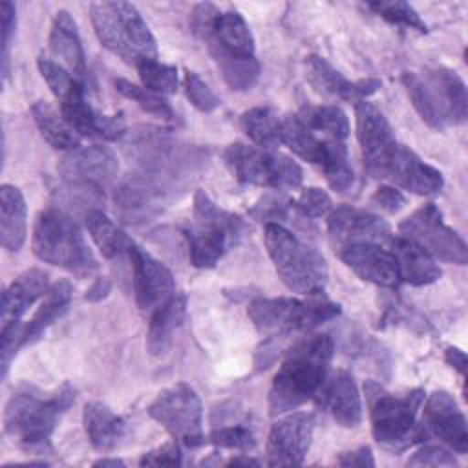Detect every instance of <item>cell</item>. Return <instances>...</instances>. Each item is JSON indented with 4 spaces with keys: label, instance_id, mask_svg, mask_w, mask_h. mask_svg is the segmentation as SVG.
<instances>
[{
    "label": "cell",
    "instance_id": "6da1fadb",
    "mask_svg": "<svg viewBox=\"0 0 468 468\" xmlns=\"http://www.w3.org/2000/svg\"><path fill=\"white\" fill-rule=\"evenodd\" d=\"M192 27L232 90L247 91L258 82L260 62L254 53V37L238 11H219L207 2L197 4L192 11Z\"/></svg>",
    "mask_w": 468,
    "mask_h": 468
},
{
    "label": "cell",
    "instance_id": "7a4b0ae2",
    "mask_svg": "<svg viewBox=\"0 0 468 468\" xmlns=\"http://www.w3.org/2000/svg\"><path fill=\"white\" fill-rule=\"evenodd\" d=\"M333 351L335 344L329 335L305 336L287 351L269 389L271 415L296 410L320 393Z\"/></svg>",
    "mask_w": 468,
    "mask_h": 468
},
{
    "label": "cell",
    "instance_id": "3957f363",
    "mask_svg": "<svg viewBox=\"0 0 468 468\" xmlns=\"http://www.w3.org/2000/svg\"><path fill=\"white\" fill-rule=\"evenodd\" d=\"M73 400L75 389L68 382L51 393L24 386L5 404L4 431L24 450L42 452L49 448L51 433Z\"/></svg>",
    "mask_w": 468,
    "mask_h": 468
},
{
    "label": "cell",
    "instance_id": "277c9868",
    "mask_svg": "<svg viewBox=\"0 0 468 468\" xmlns=\"http://www.w3.org/2000/svg\"><path fill=\"white\" fill-rule=\"evenodd\" d=\"M402 82L420 119L433 130L464 124L468 93L463 79L450 68H430L420 73L404 71Z\"/></svg>",
    "mask_w": 468,
    "mask_h": 468
},
{
    "label": "cell",
    "instance_id": "5b68a950",
    "mask_svg": "<svg viewBox=\"0 0 468 468\" xmlns=\"http://www.w3.org/2000/svg\"><path fill=\"white\" fill-rule=\"evenodd\" d=\"M263 241L287 289L300 294H318L324 291L329 269L325 258L313 245L302 241L278 223H265Z\"/></svg>",
    "mask_w": 468,
    "mask_h": 468
},
{
    "label": "cell",
    "instance_id": "8992f818",
    "mask_svg": "<svg viewBox=\"0 0 468 468\" xmlns=\"http://www.w3.org/2000/svg\"><path fill=\"white\" fill-rule=\"evenodd\" d=\"M91 24L101 44L130 64L141 58H157L155 38L130 2H93L90 4Z\"/></svg>",
    "mask_w": 468,
    "mask_h": 468
},
{
    "label": "cell",
    "instance_id": "52a82bcc",
    "mask_svg": "<svg viewBox=\"0 0 468 468\" xmlns=\"http://www.w3.org/2000/svg\"><path fill=\"white\" fill-rule=\"evenodd\" d=\"M364 389L369 404L371 431L380 446L400 450L422 441V433L415 419L424 400V389L417 388L397 397L373 380H367Z\"/></svg>",
    "mask_w": 468,
    "mask_h": 468
},
{
    "label": "cell",
    "instance_id": "ba28073f",
    "mask_svg": "<svg viewBox=\"0 0 468 468\" xmlns=\"http://www.w3.org/2000/svg\"><path fill=\"white\" fill-rule=\"evenodd\" d=\"M33 252L46 263L73 271L91 272L97 260L77 223L58 208L38 214L33 229Z\"/></svg>",
    "mask_w": 468,
    "mask_h": 468
},
{
    "label": "cell",
    "instance_id": "9c48e42d",
    "mask_svg": "<svg viewBox=\"0 0 468 468\" xmlns=\"http://www.w3.org/2000/svg\"><path fill=\"white\" fill-rule=\"evenodd\" d=\"M194 218L196 225L183 230L190 263L197 269H212L241 234L243 219L218 207L205 190H197L194 196Z\"/></svg>",
    "mask_w": 468,
    "mask_h": 468
},
{
    "label": "cell",
    "instance_id": "30bf717a",
    "mask_svg": "<svg viewBox=\"0 0 468 468\" xmlns=\"http://www.w3.org/2000/svg\"><path fill=\"white\" fill-rule=\"evenodd\" d=\"M254 327L267 336L311 331L340 314V305L325 300L256 298L247 309Z\"/></svg>",
    "mask_w": 468,
    "mask_h": 468
},
{
    "label": "cell",
    "instance_id": "8fae6325",
    "mask_svg": "<svg viewBox=\"0 0 468 468\" xmlns=\"http://www.w3.org/2000/svg\"><path fill=\"white\" fill-rule=\"evenodd\" d=\"M223 157L232 176L245 185L283 192L298 188L303 179V172L294 159L267 148L234 143L227 146Z\"/></svg>",
    "mask_w": 468,
    "mask_h": 468
},
{
    "label": "cell",
    "instance_id": "7c38bea8",
    "mask_svg": "<svg viewBox=\"0 0 468 468\" xmlns=\"http://www.w3.org/2000/svg\"><path fill=\"white\" fill-rule=\"evenodd\" d=\"M148 415L185 446L194 448L205 442L201 400L185 382L163 389L148 406Z\"/></svg>",
    "mask_w": 468,
    "mask_h": 468
},
{
    "label": "cell",
    "instance_id": "4fadbf2b",
    "mask_svg": "<svg viewBox=\"0 0 468 468\" xmlns=\"http://www.w3.org/2000/svg\"><path fill=\"white\" fill-rule=\"evenodd\" d=\"M400 236L415 241L435 260L455 265H466L468 249L464 239L444 223L441 210L433 203H426L411 212L399 225Z\"/></svg>",
    "mask_w": 468,
    "mask_h": 468
},
{
    "label": "cell",
    "instance_id": "5bb4252c",
    "mask_svg": "<svg viewBox=\"0 0 468 468\" xmlns=\"http://www.w3.org/2000/svg\"><path fill=\"white\" fill-rule=\"evenodd\" d=\"M355 119L364 166L369 176L380 179L388 161L400 143L397 141L395 132L384 113L366 99L355 102Z\"/></svg>",
    "mask_w": 468,
    "mask_h": 468
},
{
    "label": "cell",
    "instance_id": "9a60e30c",
    "mask_svg": "<svg viewBox=\"0 0 468 468\" xmlns=\"http://www.w3.org/2000/svg\"><path fill=\"white\" fill-rule=\"evenodd\" d=\"M314 431V415L307 411L287 413L278 419L267 437L269 466H298L303 463Z\"/></svg>",
    "mask_w": 468,
    "mask_h": 468
},
{
    "label": "cell",
    "instance_id": "2e32d148",
    "mask_svg": "<svg viewBox=\"0 0 468 468\" xmlns=\"http://www.w3.org/2000/svg\"><path fill=\"white\" fill-rule=\"evenodd\" d=\"M165 179L141 172L130 176L115 190V212L126 223H143L163 212L166 203Z\"/></svg>",
    "mask_w": 468,
    "mask_h": 468
},
{
    "label": "cell",
    "instance_id": "e0dca14e",
    "mask_svg": "<svg viewBox=\"0 0 468 468\" xmlns=\"http://www.w3.org/2000/svg\"><path fill=\"white\" fill-rule=\"evenodd\" d=\"M66 183L86 185L102 190L112 185L119 174L115 154L101 144L77 146L66 152L57 166Z\"/></svg>",
    "mask_w": 468,
    "mask_h": 468
},
{
    "label": "cell",
    "instance_id": "ac0fdd59",
    "mask_svg": "<svg viewBox=\"0 0 468 468\" xmlns=\"http://www.w3.org/2000/svg\"><path fill=\"white\" fill-rule=\"evenodd\" d=\"M419 430L422 439L437 437L457 453L468 452L466 419L448 391L439 389L428 397Z\"/></svg>",
    "mask_w": 468,
    "mask_h": 468
},
{
    "label": "cell",
    "instance_id": "d6986e66",
    "mask_svg": "<svg viewBox=\"0 0 468 468\" xmlns=\"http://www.w3.org/2000/svg\"><path fill=\"white\" fill-rule=\"evenodd\" d=\"M128 258L133 271V292L141 311H155L174 294V278L165 263L148 254L143 247H128Z\"/></svg>",
    "mask_w": 468,
    "mask_h": 468
},
{
    "label": "cell",
    "instance_id": "ffe728a7",
    "mask_svg": "<svg viewBox=\"0 0 468 468\" xmlns=\"http://www.w3.org/2000/svg\"><path fill=\"white\" fill-rule=\"evenodd\" d=\"M340 260L362 280L380 287H397L400 283L397 261L378 241H355L338 247Z\"/></svg>",
    "mask_w": 468,
    "mask_h": 468
},
{
    "label": "cell",
    "instance_id": "44dd1931",
    "mask_svg": "<svg viewBox=\"0 0 468 468\" xmlns=\"http://www.w3.org/2000/svg\"><path fill=\"white\" fill-rule=\"evenodd\" d=\"M380 179H388L393 185L419 196L437 194L444 185L442 174L435 166L422 161L413 150L404 144H399V148L388 161Z\"/></svg>",
    "mask_w": 468,
    "mask_h": 468
},
{
    "label": "cell",
    "instance_id": "7402d4cb",
    "mask_svg": "<svg viewBox=\"0 0 468 468\" xmlns=\"http://www.w3.org/2000/svg\"><path fill=\"white\" fill-rule=\"evenodd\" d=\"M327 229L331 239L338 247L355 241L384 243L391 238V229L380 216L347 205L336 207L329 212Z\"/></svg>",
    "mask_w": 468,
    "mask_h": 468
},
{
    "label": "cell",
    "instance_id": "603a6c76",
    "mask_svg": "<svg viewBox=\"0 0 468 468\" xmlns=\"http://www.w3.org/2000/svg\"><path fill=\"white\" fill-rule=\"evenodd\" d=\"M307 79L314 86L316 91L338 97L342 101H362L373 95L380 88L378 79H362V80H349L346 79L333 64H329L320 55H309L305 58Z\"/></svg>",
    "mask_w": 468,
    "mask_h": 468
},
{
    "label": "cell",
    "instance_id": "cb8c5ba5",
    "mask_svg": "<svg viewBox=\"0 0 468 468\" xmlns=\"http://www.w3.org/2000/svg\"><path fill=\"white\" fill-rule=\"evenodd\" d=\"M318 402L344 428H355L362 422L360 391L347 371H338L324 382Z\"/></svg>",
    "mask_w": 468,
    "mask_h": 468
},
{
    "label": "cell",
    "instance_id": "d4e9b609",
    "mask_svg": "<svg viewBox=\"0 0 468 468\" xmlns=\"http://www.w3.org/2000/svg\"><path fill=\"white\" fill-rule=\"evenodd\" d=\"M388 247L397 261L400 282L415 287L430 285L437 282L442 274L435 258L430 256L422 247L404 236H391Z\"/></svg>",
    "mask_w": 468,
    "mask_h": 468
},
{
    "label": "cell",
    "instance_id": "484cf974",
    "mask_svg": "<svg viewBox=\"0 0 468 468\" xmlns=\"http://www.w3.org/2000/svg\"><path fill=\"white\" fill-rule=\"evenodd\" d=\"M49 49L55 58H58L60 66H64L79 82L86 77V57L82 49V42L79 37L77 24L73 16L60 9L53 16L51 31H49Z\"/></svg>",
    "mask_w": 468,
    "mask_h": 468
},
{
    "label": "cell",
    "instance_id": "4316f807",
    "mask_svg": "<svg viewBox=\"0 0 468 468\" xmlns=\"http://www.w3.org/2000/svg\"><path fill=\"white\" fill-rule=\"evenodd\" d=\"M186 314V296L183 292H174L165 303H161L150 318L146 333V349L154 356L165 355L177 329L183 325Z\"/></svg>",
    "mask_w": 468,
    "mask_h": 468
},
{
    "label": "cell",
    "instance_id": "83f0119b",
    "mask_svg": "<svg viewBox=\"0 0 468 468\" xmlns=\"http://www.w3.org/2000/svg\"><path fill=\"white\" fill-rule=\"evenodd\" d=\"M49 280L40 269L22 272L2 294V324L20 320V316L48 292Z\"/></svg>",
    "mask_w": 468,
    "mask_h": 468
},
{
    "label": "cell",
    "instance_id": "f1b7e54d",
    "mask_svg": "<svg viewBox=\"0 0 468 468\" xmlns=\"http://www.w3.org/2000/svg\"><path fill=\"white\" fill-rule=\"evenodd\" d=\"M27 234V207L22 192L13 185L0 186V238L2 247L16 252Z\"/></svg>",
    "mask_w": 468,
    "mask_h": 468
},
{
    "label": "cell",
    "instance_id": "f546056e",
    "mask_svg": "<svg viewBox=\"0 0 468 468\" xmlns=\"http://www.w3.org/2000/svg\"><path fill=\"white\" fill-rule=\"evenodd\" d=\"M86 435L95 450L110 452L119 446L126 433V422L102 402H88L82 411Z\"/></svg>",
    "mask_w": 468,
    "mask_h": 468
},
{
    "label": "cell",
    "instance_id": "4dcf8cb0",
    "mask_svg": "<svg viewBox=\"0 0 468 468\" xmlns=\"http://www.w3.org/2000/svg\"><path fill=\"white\" fill-rule=\"evenodd\" d=\"M71 294H73V287L68 280H60L48 289L38 309L35 311L31 320L24 325V346L38 340L44 335V331L68 311Z\"/></svg>",
    "mask_w": 468,
    "mask_h": 468
},
{
    "label": "cell",
    "instance_id": "1f68e13d",
    "mask_svg": "<svg viewBox=\"0 0 468 468\" xmlns=\"http://www.w3.org/2000/svg\"><path fill=\"white\" fill-rule=\"evenodd\" d=\"M86 227H88L91 239L102 252V256L115 258V256H121L122 252H128L132 239L102 210H99V208L88 210L86 212Z\"/></svg>",
    "mask_w": 468,
    "mask_h": 468
},
{
    "label": "cell",
    "instance_id": "d6a6232c",
    "mask_svg": "<svg viewBox=\"0 0 468 468\" xmlns=\"http://www.w3.org/2000/svg\"><path fill=\"white\" fill-rule=\"evenodd\" d=\"M31 113L37 128L40 130V135L46 139L48 144L66 152L79 146V135L64 121V117L58 115L48 102L44 101L35 102L31 108Z\"/></svg>",
    "mask_w": 468,
    "mask_h": 468
},
{
    "label": "cell",
    "instance_id": "836d02e7",
    "mask_svg": "<svg viewBox=\"0 0 468 468\" xmlns=\"http://www.w3.org/2000/svg\"><path fill=\"white\" fill-rule=\"evenodd\" d=\"M325 176L329 186L336 192H346L355 181V174L349 163V154L344 141L325 139L322 157L316 165Z\"/></svg>",
    "mask_w": 468,
    "mask_h": 468
},
{
    "label": "cell",
    "instance_id": "e575fe53",
    "mask_svg": "<svg viewBox=\"0 0 468 468\" xmlns=\"http://www.w3.org/2000/svg\"><path fill=\"white\" fill-rule=\"evenodd\" d=\"M241 128L247 137L263 148L282 143V119L269 106H256L241 115Z\"/></svg>",
    "mask_w": 468,
    "mask_h": 468
},
{
    "label": "cell",
    "instance_id": "d590c367",
    "mask_svg": "<svg viewBox=\"0 0 468 468\" xmlns=\"http://www.w3.org/2000/svg\"><path fill=\"white\" fill-rule=\"evenodd\" d=\"M298 117L311 132H322L325 139L344 141L349 135V119L346 112L338 106H303Z\"/></svg>",
    "mask_w": 468,
    "mask_h": 468
},
{
    "label": "cell",
    "instance_id": "8d00e7d4",
    "mask_svg": "<svg viewBox=\"0 0 468 468\" xmlns=\"http://www.w3.org/2000/svg\"><path fill=\"white\" fill-rule=\"evenodd\" d=\"M282 143L287 144L303 161L318 165L325 139H318L298 115H285L282 119Z\"/></svg>",
    "mask_w": 468,
    "mask_h": 468
},
{
    "label": "cell",
    "instance_id": "74e56055",
    "mask_svg": "<svg viewBox=\"0 0 468 468\" xmlns=\"http://www.w3.org/2000/svg\"><path fill=\"white\" fill-rule=\"evenodd\" d=\"M137 73L143 86L159 95H172L177 91V68L163 64L157 58H141L137 64Z\"/></svg>",
    "mask_w": 468,
    "mask_h": 468
},
{
    "label": "cell",
    "instance_id": "f35d334b",
    "mask_svg": "<svg viewBox=\"0 0 468 468\" xmlns=\"http://www.w3.org/2000/svg\"><path fill=\"white\" fill-rule=\"evenodd\" d=\"M115 88L121 95L137 102L150 115H154L157 119H163V121H174L176 119V113H174L170 102L163 95L154 93V91L146 90L144 86L133 84L126 79H115Z\"/></svg>",
    "mask_w": 468,
    "mask_h": 468
},
{
    "label": "cell",
    "instance_id": "ab89813d",
    "mask_svg": "<svg viewBox=\"0 0 468 468\" xmlns=\"http://www.w3.org/2000/svg\"><path fill=\"white\" fill-rule=\"evenodd\" d=\"M367 7L382 16L384 20L402 26V27H410L415 29L419 33H426L428 26L426 22L420 18V15L408 4L402 0H377V2H369Z\"/></svg>",
    "mask_w": 468,
    "mask_h": 468
},
{
    "label": "cell",
    "instance_id": "60d3db41",
    "mask_svg": "<svg viewBox=\"0 0 468 468\" xmlns=\"http://www.w3.org/2000/svg\"><path fill=\"white\" fill-rule=\"evenodd\" d=\"M250 216L258 221H263V223H278V225H283V223H289V221H294L296 218H303L296 207H294V201L283 197V196H278V194H265L256 205L254 208L250 210ZM285 227V225H283Z\"/></svg>",
    "mask_w": 468,
    "mask_h": 468
},
{
    "label": "cell",
    "instance_id": "b9f144b4",
    "mask_svg": "<svg viewBox=\"0 0 468 468\" xmlns=\"http://www.w3.org/2000/svg\"><path fill=\"white\" fill-rule=\"evenodd\" d=\"M38 71L42 75V79L46 80V84L49 86L51 93L57 97V101H60L64 95H68V91L79 84V80L58 62L48 58L46 55H40L37 60ZM82 84V82H80Z\"/></svg>",
    "mask_w": 468,
    "mask_h": 468
},
{
    "label": "cell",
    "instance_id": "7bdbcfd3",
    "mask_svg": "<svg viewBox=\"0 0 468 468\" xmlns=\"http://www.w3.org/2000/svg\"><path fill=\"white\" fill-rule=\"evenodd\" d=\"M185 93L188 97V101L205 113L214 112L219 106V99L216 97V93L208 88V84L196 73L190 69H185Z\"/></svg>",
    "mask_w": 468,
    "mask_h": 468
},
{
    "label": "cell",
    "instance_id": "ee69618b",
    "mask_svg": "<svg viewBox=\"0 0 468 468\" xmlns=\"http://www.w3.org/2000/svg\"><path fill=\"white\" fill-rule=\"evenodd\" d=\"M294 207L303 218H311V219L327 216L333 210L329 194L318 186L303 188L300 196L294 199Z\"/></svg>",
    "mask_w": 468,
    "mask_h": 468
},
{
    "label": "cell",
    "instance_id": "f6af8a7d",
    "mask_svg": "<svg viewBox=\"0 0 468 468\" xmlns=\"http://www.w3.org/2000/svg\"><path fill=\"white\" fill-rule=\"evenodd\" d=\"M205 441L219 448H230L239 452H249L256 444L252 431L247 430L245 426H225V428L214 430Z\"/></svg>",
    "mask_w": 468,
    "mask_h": 468
},
{
    "label": "cell",
    "instance_id": "bcb514c9",
    "mask_svg": "<svg viewBox=\"0 0 468 468\" xmlns=\"http://www.w3.org/2000/svg\"><path fill=\"white\" fill-rule=\"evenodd\" d=\"M24 325L20 320L2 324L0 333V360H2V377H5L11 358L24 346Z\"/></svg>",
    "mask_w": 468,
    "mask_h": 468
},
{
    "label": "cell",
    "instance_id": "7dc6e473",
    "mask_svg": "<svg viewBox=\"0 0 468 468\" xmlns=\"http://www.w3.org/2000/svg\"><path fill=\"white\" fill-rule=\"evenodd\" d=\"M408 466H455L453 453L442 446H422L406 463Z\"/></svg>",
    "mask_w": 468,
    "mask_h": 468
},
{
    "label": "cell",
    "instance_id": "c3c4849f",
    "mask_svg": "<svg viewBox=\"0 0 468 468\" xmlns=\"http://www.w3.org/2000/svg\"><path fill=\"white\" fill-rule=\"evenodd\" d=\"M181 463V450L176 442H165L143 453V457L139 459L141 466H179Z\"/></svg>",
    "mask_w": 468,
    "mask_h": 468
},
{
    "label": "cell",
    "instance_id": "681fc988",
    "mask_svg": "<svg viewBox=\"0 0 468 468\" xmlns=\"http://www.w3.org/2000/svg\"><path fill=\"white\" fill-rule=\"evenodd\" d=\"M16 29V11L11 2L2 4V75L7 77L9 66V49Z\"/></svg>",
    "mask_w": 468,
    "mask_h": 468
},
{
    "label": "cell",
    "instance_id": "f907efd6",
    "mask_svg": "<svg viewBox=\"0 0 468 468\" xmlns=\"http://www.w3.org/2000/svg\"><path fill=\"white\" fill-rule=\"evenodd\" d=\"M371 201L377 203L386 212H399L406 205L404 194L397 186H389V185L378 186L371 196Z\"/></svg>",
    "mask_w": 468,
    "mask_h": 468
},
{
    "label": "cell",
    "instance_id": "816d5d0a",
    "mask_svg": "<svg viewBox=\"0 0 468 468\" xmlns=\"http://www.w3.org/2000/svg\"><path fill=\"white\" fill-rule=\"evenodd\" d=\"M340 466H373L375 461H373V453H371V448L369 446H360L356 450H351V452H344L338 461H336Z\"/></svg>",
    "mask_w": 468,
    "mask_h": 468
},
{
    "label": "cell",
    "instance_id": "f5cc1de1",
    "mask_svg": "<svg viewBox=\"0 0 468 468\" xmlns=\"http://www.w3.org/2000/svg\"><path fill=\"white\" fill-rule=\"evenodd\" d=\"M444 358L453 369H457L464 377V373H466V355H464V351H461L459 347H448L446 353H444Z\"/></svg>",
    "mask_w": 468,
    "mask_h": 468
},
{
    "label": "cell",
    "instance_id": "db71d44e",
    "mask_svg": "<svg viewBox=\"0 0 468 468\" xmlns=\"http://www.w3.org/2000/svg\"><path fill=\"white\" fill-rule=\"evenodd\" d=\"M110 280L108 278H97L95 282H93V285L88 289V292H86V300H90V302H99V300H102L108 292H110Z\"/></svg>",
    "mask_w": 468,
    "mask_h": 468
},
{
    "label": "cell",
    "instance_id": "11a10c76",
    "mask_svg": "<svg viewBox=\"0 0 468 468\" xmlns=\"http://www.w3.org/2000/svg\"><path fill=\"white\" fill-rule=\"evenodd\" d=\"M227 464H234V466H238V464H243V466H249V464H254V466H258L260 464V461H256V459H250V457H232V459H229L227 461Z\"/></svg>",
    "mask_w": 468,
    "mask_h": 468
},
{
    "label": "cell",
    "instance_id": "9f6ffc18",
    "mask_svg": "<svg viewBox=\"0 0 468 468\" xmlns=\"http://www.w3.org/2000/svg\"><path fill=\"white\" fill-rule=\"evenodd\" d=\"M95 466H124L121 459H99L93 463Z\"/></svg>",
    "mask_w": 468,
    "mask_h": 468
}]
</instances>
